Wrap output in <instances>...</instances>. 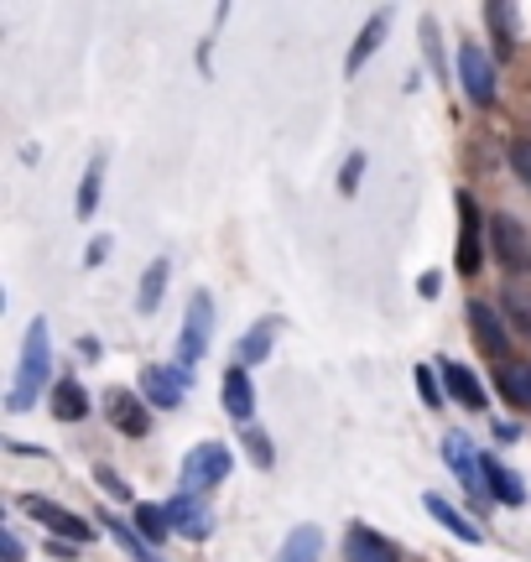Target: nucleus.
Listing matches in <instances>:
<instances>
[{"label": "nucleus", "instance_id": "6ab92c4d", "mask_svg": "<svg viewBox=\"0 0 531 562\" xmlns=\"http://www.w3.org/2000/svg\"><path fill=\"white\" fill-rule=\"evenodd\" d=\"M485 490H490L495 505H527V484H521V474L516 469H506L500 459H485Z\"/></svg>", "mask_w": 531, "mask_h": 562}, {"label": "nucleus", "instance_id": "bb28decb", "mask_svg": "<svg viewBox=\"0 0 531 562\" xmlns=\"http://www.w3.org/2000/svg\"><path fill=\"white\" fill-rule=\"evenodd\" d=\"M495 385H500L521 412H531V364H506V370H495Z\"/></svg>", "mask_w": 531, "mask_h": 562}, {"label": "nucleus", "instance_id": "c756f323", "mask_svg": "<svg viewBox=\"0 0 531 562\" xmlns=\"http://www.w3.org/2000/svg\"><path fill=\"white\" fill-rule=\"evenodd\" d=\"M411 381H417V391H422L428 412H443V406H449V391H443V375H438V370L417 364V370H411Z\"/></svg>", "mask_w": 531, "mask_h": 562}, {"label": "nucleus", "instance_id": "f03ea898", "mask_svg": "<svg viewBox=\"0 0 531 562\" xmlns=\"http://www.w3.org/2000/svg\"><path fill=\"white\" fill-rule=\"evenodd\" d=\"M464 318H470L474 349H479V355H485L495 370L516 364V360H511V323H506V313H500V307H490L485 297H474L470 307H464Z\"/></svg>", "mask_w": 531, "mask_h": 562}, {"label": "nucleus", "instance_id": "a211bd4d", "mask_svg": "<svg viewBox=\"0 0 531 562\" xmlns=\"http://www.w3.org/2000/svg\"><path fill=\"white\" fill-rule=\"evenodd\" d=\"M100 526L110 531V537H115V547H121L125 558H136V562H162V552H157V547L146 542V537L136 531V526H125L121 516H115V510H100Z\"/></svg>", "mask_w": 531, "mask_h": 562}, {"label": "nucleus", "instance_id": "20e7f679", "mask_svg": "<svg viewBox=\"0 0 531 562\" xmlns=\"http://www.w3.org/2000/svg\"><path fill=\"white\" fill-rule=\"evenodd\" d=\"M453 209H459V245H453V261H459V277H474L479 266H485V229L490 224L479 220V203L474 193H453Z\"/></svg>", "mask_w": 531, "mask_h": 562}, {"label": "nucleus", "instance_id": "473e14b6", "mask_svg": "<svg viewBox=\"0 0 531 562\" xmlns=\"http://www.w3.org/2000/svg\"><path fill=\"white\" fill-rule=\"evenodd\" d=\"M506 161H511V172L531 188V136H516L511 146H506Z\"/></svg>", "mask_w": 531, "mask_h": 562}, {"label": "nucleus", "instance_id": "f704fd0d", "mask_svg": "<svg viewBox=\"0 0 531 562\" xmlns=\"http://www.w3.org/2000/svg\"><path fill=\"white\" fill-rule=\"evenodd\" d=\"M0 552H5V562H21V558H26V547H21V537L11 531V526H0Z\"/></svg>", "mask_w": 531, "mask_h": 562}, {"label": "nucleus", "instance_id": "5701e85b", "mask_svg": "<svg viewBox=\"0 0 531 562\" xmlns=\"http://www.w3.org/2000/svg\"><path fill=\"white\" fill-rule=\"evenodd\" d=\"M485 21H490L495 53H500V58H511V47H516V5L511 0H490V5H485Z\"/></svg>", "mask_w": 531, "mask_h": 562}, {"label": "nucleus", "instance_id": "ddd939ff", "mask_svg": "<svg viewBox=\"0 0 531 562\" xmlns=\"http://www.w3.org/2000/svg\"><path fill=\"white\" fill-rule=\"evenodd\" d=\"M344 562H402V552H396V542L381 537L375 526L354 521L344 531Z\"/></svg>", "mask_w": 531, "mask_h": 562}, {"label": "nucleus", "instance_id": "4c0bfd02", "mask_svg": "<svg viewBox=\"0 0 531 562\" xmlns=\"http://www.w3.org/2000/svg\"><path fill=\"white\" fill-rule=\"evenodd\" d=\"M104 256H110V240H104V235H100V240L89 245V266H100V261H104Z\"/></svg>", "mask_w": 531, "mask_h": 562}, {"label": "nucleus", "instance_id": "393cba45", "mask_svg": "<svg viewBox=\"0 0 531 562\" xmlns=\"http://www.w3.org/2000/svg\"><path fill=\"white\" fill-rule=\"evenodd\" d=\"M100 193H104V157H94L83 167V182H79V199H74V214L79 220H94V209H100Z\"/></svg>", "mask_w": 531, "mask_h": 562}, {"label": "nucleus", "instance_id": "4be33fe9", "mask_svg": "<svg viewBox=\"0 0 531 562\" xmlns=\"http://www.w3.org/2000/svg\"><path fill=\"white\" fill-rule=\"evenodd\" d=\"M167 277H172V266H167V256H157V261H151V266L142 271V292H136V313H142V318H151V313L162 307Z\"/></svg>", "mask_w": 531, "mask_h": 562}, {"label": "nucleus", "instance_id": "a878e982", "mask_svg": "<svg viewBox=\"0 0 531 562\" xmlns=\"http://www.w3.org/2000/svg\"><path fill=\"white\" fill-rule=\"evenodd\" d=\"M318 552H324V531H318V526H297V531L286 537L276 562H318Z\"/></svg>", "mask_w": 531, "mask_h": 562}, {"label": "nucleus", "instance_id": "0eeeda50", "mask_svg": "<svg viewBox=\"0 0 531 562\" xmlns=\"http://www.w3.org/2000/svg\"><path fill=\"white\" fill-rule=\"evenodd\" d=\"M459 83L479 110L495 104V58L479 47V42H459Z\"/></svg>", "mask_w": 531, "mask_h": 562}, {"label": "nucleus", "instance_id": "b1692460", "mask_svg": "<svg viewBox=\"0 0 531 562\" xmlns=\"http://www.w3.org/2000/svg\"><path fill=\"white\" fill-rule=\"evenodd\" d=\"M131 526H136L151 547H162L167 537H172V516H167V505H151V501H142L136 510H131Z\"/></svg>", "mask_w": 531, "mask_h": 562}, {"label": "nucleus", "instance_id": "9d476101", "mask_svg": "<svg viewBox=\"0 0 531 562\" xmlns=\"http://www.w3.org/2000/svg\"><path fill=\"white\" fill-rule=\"evenodd\" d=\"M104 417H110V427L125 432V438H146V432H151V406H146V396L142 391H125V385H115V391L104 396Z\"/></svg>", "mask_w": 531, "mask_h": 562}, {"label": "nucleus", "instance_id": "9b49d317", "mask_svg": "<svg viewBox=\"0 0 531 562\" xmlns=\"http://www.w3.org/2000/svg\"><path fill=\"white\" fill-rule=\"evenodd\" d=\"M490 250H495V261L506 266V271H527L531 266V240H527V229H521V220L495 214L490 220Z\"/></svg>", "mask_w": 531, "mask_h": 562}, {"label": "nucleus", "instance_id": "7c9ffc66", "mask_svg": "<svg viewBox=\"0 0 531 562\" xmlns=\"http://www.w3.org/2000/svg\"><path fill=\"white\" fill-rule=\"evenodd\" d=\"M94 484H100V490H104V495H110L115 505H131V510H136V490H131V484H125L121 474L110 469V463H100V469H94Z\"/></svg>", "mask_w": 531, "mask_h": 562}, {"label": "nucleus", "instance_id": "6e6552de", "mask_svg": "<svg viewBox=\"0 0 531 562\" xmlns=\"http://www.w3.org/2000/svg\"><path fill=\"white\" fill-rule=\"evenodd\" d=\"M188 385H193V375H188L183 364H146L142 370V396H146V406H157V412H178L183 406V396H188Z\"/></svg>", "mask_w": 531, "mask_h": 562}, {"label": "nucleus", "instance_id": "f3484780", "mask_svg": "<svg viewBox=\"0 0 531 562\" xmlns=\"http://www.w3.org/2000/svg\"><path fill=\"white\" fill-rule=\"evenodd\" d=\"M276 334H282V318L271 313V318H256L240 334V344H235V364H261V360H271V344H276Z\"/></svg>", "mask_w": 531, "mask_h": 562}, {"label": "nucleus", "instance_id": "2eb2a0df", "mask_svg": "<svg viewBox=\"0 0 531 562\" xmlns=\"http://www.w3.org/2000/svg\"><path fill=\"white\" fill-rule=\"evenodd\" d=\"M438 375H443V391H449V402H459L464 412H485V385H479V375H474L470 364L459 360H443L438 364Z\"/></svg>", "mask_w": 531, "mask_h": 562}, {"label": "nucleus", "instance_id": "cd10ccee", "mask_svg": "<svg viewBox=\"0 0 531 562\" xmlns=\"http://www.w3.org/2000/svg\"><path fill=\"white\" fill-rule=\"evenodd\" d=\"M500 313L511 318V328L521 334V339H531V292H521V286H506V297H500Z\"/></svg>", "mask_w": 531, "mask_h": 562}, {"label": "nucleus", "instance_id": "f8f14e48", "mask_svg": "<svg viewBox=\"0 0 531 562\" xmlns=\"http://www.w3.org/2000/svg\"><path fill=\"white\" fill-rule=\"evenodd\" d=\"M167 516H172V531L188 537V542H208V537H214V510H208L199 495H183V490H178V495L167 501Z\"/></svg>", "mask_w": 531, "mask_h": 562}, {"label": "nucleus", "instance_id": "4468645a", "mask_svg": "<svg viewBox=\"0 0 531 562\" xmlns=\"http://www.w3.org/2000/svg\"><path fill=\"white\" fill-rule=\"evenodd\" d=\"M386 37H391V11H375V16L360 26V37H354V47H349V58H344L349 79H360V74H365V63L386 47Z\"/></svg>", "mask_w": 531, "mask_h": 562}, {"label": "nucleus", "instance_id": "1a4fd4ad", "mask_svg": "<svg viewBox=\"0 0 531 562\" xmlns=\"http://www.w3.org/2000/svg\"><path fill=\"white\" fill-rule=\"evenodd\" d=\"M443 463H449V474L470 490L474 501H485V495H490V490H485V459L474 453V438L449 432V438H443Z\"/></svg>", "mask_w": 531, "mask_h": 562}, {"label": "nucleus", "instance_id": "e433bc0d", "mask_svg": "<svg viewBox=\"0 0 531 562\" xmlns=\"http://www.w3.org/2000/svg\"><path fill=\"white\" fill-rule=\"evenodd\" d=\"M490 432H495V442H516V438H521V427H516V422H500V417H495Z\"/></svg>", "mask_w": 531, "mask_h": 562}, {"label": "nucleus", "instance_id": "aec40b11", "mask_svg": "<svg viewBox=\"0 0 531 562\" xmlns=\"http://www.w3.org/2000/svg\"><path fill=\"white\" fill-rule=\"evenodd\" d=\"M53 417L58 422H83L89 417V391H83V381H74V375H63V381H53Z\"/></svg>", "mask_w": 531, "mask_h": 562}, {"label": "nucleus", "instance_id": "c85d7f7f", "mask_svg": "<svg viewBox=\"0 0 531 562\" xmlns=\"http://www.w3.org/2000/svg\"><path fill=\"white\" fill-rule=\"evenodd\" d=\"M240 442H246V459L256 463V469H271L276 463V448H271V438H266V427H240Z\"/></svg>", "mask_w": 531, "mask_h": 562}, {"label": "nucleus", "instance_id": "dca6fc26", "mask_svg": "<svg viewBox=\"0 0 531 562\" xmlns=\"http://www.w3.org/2000/svg\"><path fill=\"white\" fill-rule=\"evenodd\" d=\"M219 396H225V412L240 422V427H250V422H256V385H250L246 364H229L225 381H219Z\"/></svg>", "mask_w": 531, "mask_h": 562}, {"label": "nucleus", "instance_id": "2f4dec72", "mask_svg": "<svg viewBox=\"0 0 531 562\" xmlns=\"http://www.w3.org/2000/svg\"><path fill=\"white\" fill-rule=\"evenodd\" d=\"M422 47H428L432 74L449 83V58H443V37H438V21H432V16H422Z\"/></svg>", "mask_w": 531, "mask_h": 562}, {"label": "nucleus", "instance_id": "c9c22d12", "mask_svg": "<svg viewBox=\"0 0 531 562\" xmlns=\"http://www.w3.org/2000/svg\"><path fill=\"white\" fill-rule=\"evenodd\" d=\"M417 292H422V297H438V292H443V277H438V271H422Z\"/></svg>", "mask_w": 531, "mask_h": 562}, {"label": "nucleus", "instance_id": "7ed1b4c3", "mask_svg": "<svg viewBox=\"0 0 531 562\" xmlns=\"http://www.w3.org/2000/svg\"><path fill=\"white\" fill-rule=\"evenodd\" d=\"M21 510L32 516L37 526H47L58 542H74V547H89L94 537H100V526H89L83 516H74L68 505H58V501H47V495H21Z\"/></svg>", "mask_w": 531, "mask_h": 562}, {"label": "nucleus", "instance_id": "423d86ee", "mask_svg": "<svg viewBox=\"0 0 531 562\" xmlns=\"http://www.w3.org/2000/svg\"><path fill=\"white\" fill-rule=\"evenodd\" d=\"M208 339H214V297H208V292H193V297H188L183 334H178V364L193 370V364L208 355Z\"/></svg>", "mask_w": 531, "mask_h": 562}, {"label": "nucleus", "instance_id": "f257e3e1", "mask_svg": "<svg viewBox=\"0 0 531 562\" xmlns=\"http://www.w3.org/2000/svg\"><path fill=\"white\" fill-rule=\"evenodd\" d=\"M53 375V334H47V318L26 323V339H21V360H16V381H11V396H5V412H32L42 402V385Z\"/></svg>", "mask_w": 531, "mask_h": 562}, {"label": "nucleus", "instance_id": "72a5a7b5", "mask_svg": "<svg viewBox=\"0 0 531 562\" xmlns=\"http://www.w3.org/2000/svg\"><path fill=\"white\" fill-rule=\"evenodd\" d=\"M360 178H365V151H349L344 172H339V193H344V199H354V193H360Z\"/></svg>", "mask_w": 531, "mask_h": 562}, {"label": "nucleus", "instance_id": "412c9836", "mask_svg": "<svg viewBox=\"0 0 531 562\" xmlns=\"http://www.w3.org/2000/svg\"><path fill=\"white\" fill-rule=\"evenodd\" d=\"M422 505H428V516H432V521L443 526V531H453L459 542H470V547H479V542H485V531H479V526H474L470 516H459V510H453V505L443 501V495H428V501H422Z\"/></svg>", "mask_w": 531, "mask_h": 562}, {"label": "nucleus", "instance_id": "39448f33", "mask_svg": "<svg viewBox=\"0 0 531 562\" xmlns=\"http://www.w3.org/2000/svg\"><path fill=\"white\" fill-rule=\"evenodd\" d=\"M229 469H235V459H229L225 442H214V438L199 442V448L183 459V495H204L214 484H225Z\"/></svg>", "mask_w": 531, "mask_h": 562}]
</instances>
